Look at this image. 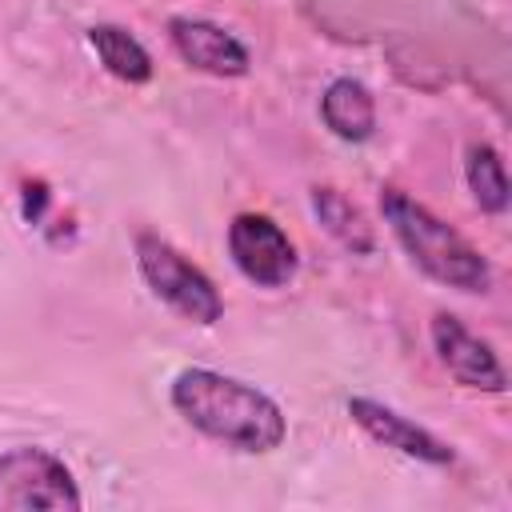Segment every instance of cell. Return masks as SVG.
I'll return each mask as SVG.
<instances>
[{"instance_id": "cell-1", "label": "cell", "mask_w": 512, "mask_h": 512, "mask_svg": "<svg viewBox=\"0 0 512 512\" xmlns=\"http://www.w3.org/2000/svg\"><path fill=\"white\" fill-rule=\"evenodd\" d=\"M172 408L208 440L228 444L236 452H252V456L280 448L288 436V420L268 392L212 368L176 372Z\"/></svg>"}, {"instance_id": "cell-2", "label": "cell", "mask_w": 512, "mask_h": 512, "mask_svg": "<svg viewBox=\"0 0 512 512\" xmlns=\"http://www.w3.org/2000/svg\"><path fill=\"white\" fill-rule=\"evenodd\" d=\"M380 212L396 236V244L408 252V260L436 284L456 292H488L492 268L480 256V248L460 236L448 220H440L432 208L412 200L400 188H380Z\"/></svg>"}, {"instance_id": "cell-3", "label": "cell", "mask_w": 512, "mask_h": 512, "mask_svg": "<svg viewBox=\"0 0 512 512\" xmlns=\"http://www.w3.org/2000/svg\"><path fill=\"white\" fill-rule=\"evenodd\" d=\"M136 264L144 284L184 320L192 324H216L224 316V300L216 292V284L208 280V272H200L180 248H172L164 236L156 232H140L136 236Z\"/></svg>"}, {"instance_id": "cell-4", "label": "cell", "mask_w": 512, "mask_h": 512, "mask_svg": "<svg viewBox=\"0 0 512 512\" xmlns=\"http://www.w3.org/2000/svg\"><path fill=\"white\" fill-rule=\"evenodd\" d=\"M80 488L72 468L48 448H12L0 456V512H76Z\"/></svg>"}, {"instance_id": "cell-5", "label": "cell", "mask_w": 512, "mask_h": 512, "mask_svg": "<svg viewBox=\"0 0 512 512\" xmlns=\"http://www.w3.org/2000/svg\"><path fill=\"white\" fill-rule=\"evenodd\" d=\"M232 264L260 288H284L296 276V244L288 232L264 212H240L228 224Z\"/></svg>"}, {"instance_id": "cell-6", "label": "cell", "mask_w": 512, "mask_h": 512, "mask_svg": "<svg viewBox=\"0 0 512 512\" xmlns=\"http://www.w3.org/2000/svg\"><path fill=\"white\" fill-rule=\"evenodd\" d=\"M432 348L456 384L480 388V392H504L508 388V376H504L496 352L480 336H472L456 316H448V312L432 316Z\"/></svg>"}, {"instance_id": "cell-7", "label": "cell", "mask_w": 512, "mask_h": 512, "mask_svg": "<svg viewBox=\"0 0 512 512\" xmlns=\"http://www.w3.org/2000/svg\"><path fill=\"white\" fill-rule=\"evenodd\" d=\"M348 416H352L376 444H384V448H392V452H400V456H412V460L436 464V468H444V464L456 460V452H452L440 436H432L428 428L412 424L408 416H400L396 408H388V404H380V400L352 396V400H348Z\"/></svg>"}, {"instance_id": "cell-8", "label": "cell", "mask_w": 512, "mask_h": 512, "mask_svg": "<svg viewBox=\"0 0 512 512\" xmlns=\"http://www.w3.org/2000/svg\"><path fill=\"white\" fill-rule=\"evenodd\" d=\"M168 40L184 64H192L208 76H244L252 64L248 48L232 32H224L220 24L200 20V16H172Z\"/></svg>"}, {"instance_id": "cell-9", "label": "cell", "mask_w": 512, "mask_h": 512, "mask_svg": "<svg viewBox=\"0 0 512 512\" xmlns=\"http://www.w3.org/2000/svg\"><path fill=\"white\" fill-rule=\"evenodd\" d=\"M320 116L324 124L332 128V136L340 140H368L372 128H376V104H372V92L352 80V76H336L324 96H320Z\"/></svg>"}, {"instance_id": "cell-10", "label": "cell", "mask_w": 512, "mask_h": 512, "mask_svg": "<svg viewBox=\"0 0 512 512\" xmlns=\"http://www.w3.org/2000/svg\"><path fill=\"white\" fill-rule=\"evenodd\" d=\"M88 44L100 56V64L124 80V84H148L152 80V56L148 48L120 24H92L88 28Z\"/></svg>"}, {"instance_id": "cell-11", "label": "cell", "mask_w": 512, "mask_h": 512, "mask_svg": "<svg viewBox=\"0 0 512 512\" xmlns=\"http://www.w3.org/2000/svg\"><path fill=\"white\" fill-rule=\"evenodd\" d=\"M312 212L320 216V224L344 244V248H352V252H372V224L364 220V212L348 200V196H340L336 188H312Z\"/></svg>"}, {"instance_id": "cell-12", "label": "cell", "mask_w": 512, "mask_h": 512, "mask_svg": "<svg viewBox=\"0 0 512 512\" xmlns=\"http://www.w3.org/2000/svg\"><path fill=\"white\" fill-rule=\"evenodd\" d=\"M464 176H468V188H472V200L480 204V212L500 216L508 208V176H504V160L492 144H472L468 148Z\"/></svg>"}]
</instances>
